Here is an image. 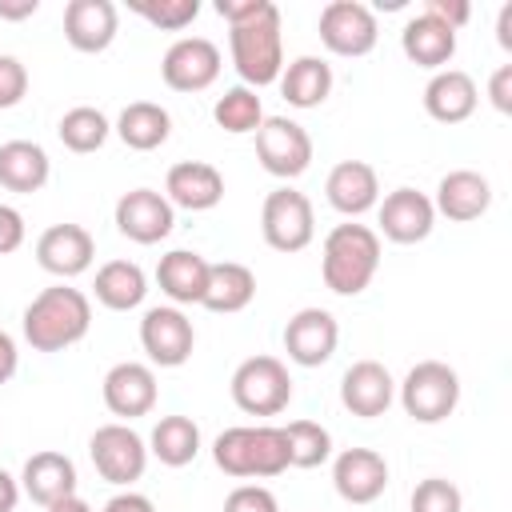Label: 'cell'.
<instances>
[{"mask_svg":"<svg viewBox=\"0 0 512 512\" xmlns=\"http://www.w3.org/2000/svg\"><path fill=\"white\" fill-rule=\"evenodd\" d=\"M16 368H20V352H16V340L0 328V384H8L12 376H16Z\"/></svg>","mask_w":512,"mask_h":512,"instance_id":"bcb514c9","label":"cell"},{"mask_svg":"<svg viewBox=\"0 0 512 512\" xmlns=\"http://www.w3.org/2000/svg\"><path fill=\"white\" fill-rule=\"evenodd\" d=\"M400 48H404V56H408L412 64L440 72V68L456 56V32H452L448 24H440L436 16L420 12V16H412V20L404 24V32H400Z\"/></svg>","mask_w":512,"mask_h":512,"instance_id":"4316f807","label":"cell"},{"mask_svg":"<svg viewBox=\"0 0 512 512\" xmlns=\"http://www.w3.org/2000/svg\"><path fill=\"white\" fill-rule=\"evenodd\" d=\"M20 492L40 508L76 496V464L64 452H32L20 468Z\"/></svg>","mask_w":512,"mask_h":512,"instance_id":"603a6c76","label":"cell"},{"mask_svg":"<svg viewBox=\"0 0 512 512\" xmlns=\"http://www.w3.org/2000/svg\"><path fill=\"white\" fill-rule=\"evenodd\" d=\"M92 292H96V300H100L104 308H112V312H132V308H140L144 296H148V276H144V268L132 264V260H108V264L96 272Z\"/></svg>","mask_w":512,"mask_h":512,"instance_id":"4dcf8cb0","label":"cell"},{"mask_svg":"<svg viewBox=\"0 0 512 512\" xmlns=\"http://www.w3.org/2000/svg\"><path fill=\"white\" fill-rule=\"evenodd\" d=\"M176 224V208L156 188H132L116 200V228L132 244H160Z\"/></svg>","mask_w":512,"mask_h":512,"instance_id":"5bb4252c","label":"cell"},{"mask_svg":"<svg viewBox=\"0 0 512 512\" xmlns=\"http://www.w3.org/2000/svg\"><path fill=\"white\" fill-rule=\"evenodd\" d=\"M268 4H272V0H216V12H220V16L228 20V28H232V24H244V20L260 16Z\"/></svg>","mask_w":512,"mask_h":512,"instance_id":"7bdbcfd3","label":"cell"},{"mask_svg":"<svg viewBox=\"0 0 512 512\" xmlns=\"http://www.w3.org/2000/svg\"><path fill=\"white\" fill-rule=\"evenodd\" d=\"M24 92H28V68L16 56L0 52V108H16Z\"/></svg>","mask_w":512,"mask_h":512,"instance_id":"ab89813d","label":"cell"},{"mask_svg":"<svg viewBox=\"0 0 512 512\" xmlns=\"http://www.w3.org/2000/svg\"><path fill=\"white\" fill-rule=\"evenodd\" d=\"M400 404L416 424H440L460 404V376L444 360H420L400 380Z\"/></svg>","mask_w":512,"mask_h":512,"instance_id":"5b68a950","label":"cell"},{"mask_svg":"<svg viewBox=\"0 0 512 512\" xmlns=\"http://www.w3.org/2000/svg\"><path fill=\"white\" fill-rule=\"evenodd\" d=\"M232 400L248 416H276L292 400V376L276 356H248L232 372Z\"/></svg>","mask_w":512,"mask_h":512,"instance_id":"8992f818","label":"cell"},{"mask_svg":"<svg viewBox=\"0 0 512 512\" xmlns=\"http://www.w3.org/2000/svg\"><path fill=\"white\" fill-rule=\"evenodd\" d=\"M92 256H96V240L80 224H52L36 240V264L44 272L60 276V280H72V276L88 272Z\"/></svg>","mask_w":512,"mask_h":512,"instance_id":"2e32d148","label":"cell"},{"mask_svg":"<svg viewBox=\"0 0 512 512\" xmlns=\"http://www.w3.org/2000/svg\"><path fill=\"white\" fill-rule=\"evenodd\" d=\"M288 436V456H292V468H320L328 456H332V436L324 424L316 420H292L284 428Z\"/></svg>","mask_w":512,"mask_h":512,"instance_id":"d590c367","label":"cell"},{"mask_svg":"<svg viewBox=\"0 0 512 512\" xmlns=\"http://www.w3.org/2000/svg\"><path fill=\"white\" fill-rule=\"evenodd\" d=\"M496 40L500 48H512V4L500 8V20H496Z\"/></svg>","mask_w":512,"mask_h":512,"instance_id":"681fc988","label":"cell"},{"mask_svg":"<svg viewBox=\"0 0 512 512\" xmlns=\"http://www.w3.org/2000/svg\"><path fill=\"white\" fill-rule=\"evenodd\" d=\"M332 92V64L320 56H296L280 72V96L292 108H320Z\"/></svg>","mask_w":512,"mask_h":512,"instance_id":"f546056e","label":"cell"},{"mask_svg":"<svg viewBox=\"0 0 512 512\" xmlns=\"http://www.w3.org/2000/svg\"><path fill=\"white\" fill-rule=\"evenodd\" d=\"M488 96L496 112H512V64H500L488 80Z\"/></svg>","mask_w":512,"mask_h":512,"instance_id":"ee69618b","label":"cell"},{"mask_svg":"<svg viewBox=\"0 0 512 512\" xmlns=\"http://www.w3.org/2000/svg\"><path fill=\"white\" fill-rule=\"evenodd\" d=\"M24 244V216L12 204H0V256L16 252Z\"/></svg>","mask_w":512,"mask_h":512,"instance_id":"b9f144b4","label":"cell"},{"mask_svg":"<svg viewBox=\"0 0 512 512\" xmlns=\"http://www.w3.org/2000/svg\"><path fill=\"white\" fill-rule=\"evenodd\" d=\"M256 160L264 172L296 180L312 164V136L288 116H264V124L256 128Z\"/></svg>","mask_w":512,"mask_h":512,"instance_id":"9c48e42d","label":"cell"},{"mask_svg":"<svg viewBox=\"0 0 512 512\" xmlns=\"http://www.w3.org/2000/svg\"><path fill=\"white\" fill-rule=\"evenodd\" d=\"M52 176V164H48V152L32 140H8L0 144V184L8 192H40Z\"/></svg>","mask_w":512,"mask_h":512,"instance_id":"83f0119b","label":"cell"},{"mask_svg":"<svg viewBox=\"0 0 512 512\" xmlns=\"http://www.w3.org/2000/svg\"><path fill=\"white\" fill-rule=\"evenodd\" d=\"M488 204H492V184H488V176H480V172H472V168L448 172V176L436 184V200H432V208H436L440 216L456 220V224L480 220V216L488 212Z\"/></svg>","mask_w":512,"mask_h":512,"instance_id":"d4e9b609","label":"cell"},{"mask_svg":"<svg viewBox=\"0 0 512 512\" xmlns=\"http://www.w3.org/2000/svg\"><path fill=\"white\" fill-rule=\"evenodd\" d=\"M392 400H396V380L380 360H356L340 380V404L360 420L384 416Z\"/></svg>","mask_w":512,"mask_h":512,"instance_id":"ac0fdd59","label":"cell"},{"mask_svg":"<svg viewBox=\"0 0 512 512\" xmlns=\"http://www.w3.org/2000/svg\"><path fill=\"white\" fill-rule=\"evenodd\" d=\"M108 132H112L108 116H104L100 108H88V104H80V108H68V112L60 116V124H56V136H60V144H64L68 152H80V156H88V152L104 148Z\"/></svg>","mask_w":512,"mask_h":512,"instance_id":"836d02e7","label":"cell"},{"mask_svg":"<svg viewBox=\"0 0 512 512\" xmlns=\"http://www.w3.org/2000/svg\"><path fill=\"white\" fill-rule=\"evenodd\" d=\"M256 296V276L248 264H236V260H220V264H208V288H204V308L208 312H220V316H232L240 308H248Z\"/></svg>","mask_w":512,"mask_h":512,"instance_id":"f1b7e54d","label":"cell"},{"mask_svg":"<svg viewBox=\"0 0 512 512\" xmlns=\"http://www.w3.org/2000/svg\"><path fill=\"white\" fill-rule=\"evenodd\" d=\"M464 508V496L452 480L444 476H428L412 488V500H408V512H460Z\"/></svg>","mask_w":512,"mask_h":512,"instance_id":"74e56055","label":"cell"},{"mask_svg":"<svg viewBox=\"0 0 512 512\" xmlns=\"http://www.w3.org/2000/svg\"><path fill=\"white\" fill-rule=\"evenodd\" d=\"M128 8L160 32H180L200 16V0H132Z\"/></svg>","mask_w":512,"mask_h":512,"instance_id":"8d00e7d4","label":"cell"},{"mask_svg":"<svg viewBox=\"0 0 512 512\" xmlns=\"http://www.w3.org/2000/svg\"><path fill=\"white\" fill-rule=\"evenodd\" d=\"M480 104L476 80L460 68H440L428 84H424V112L440 124H464Z\"/></svg>","mask_w":512,"mask_h":512,"instance_id":"cb8c5ba5","label":"cell"},{"mask_svg":"<svg viewBox=\"0 0 512 512\" xmlns=\"http://www.w3.org/2000/svg\"><path fill=\"white\" fill-rule=\"evenodd\" d=\"M324 196L328 204L340 212V216H364L368 208L380 204V180H376V168L364 164V160H340L328 180H324Z\"/></svg>","mask_w":512,"mask_h":512,"instance_id":"7402d4cb","label":"cell"},{"mask_svg":"<svg viewBox=\"0 0 512 512\" xmlns=\"http://www.w3.org/2000/svg\"><path fill=\"white\" fill-rule=\"evenodd\" d=\"M40 0H0V20H28L36 16Z\"/></svg>","mask_w":512,"mask_h":512,"instance_id":"c3c4849f","label":"cell"},{"mask_svg":"<svg viewBox=\"0 0 512 512\" xmlns=\"http://www.w3.org/2000/svg\"><path fill=\"white\" fill-rule=\"evenodd\" d=\"M380 268V232L368 224H336L320 248V276L336 296H360Z\"/></svg>","mask_w":512,"mask_h":512,"instance_id":"3957f363","label":"cell"},{"mask_svg":"<svg viewBox=\"0 0 512 512\" xmlns=\"http://www.w3.org/2000/svg\"><path fill=\"white\" fill-rule=\"evenodd\" d=\"M104 404L120 420L148 416L156 408V372L140 360H120L104 372Z\"/></svg>","mask_w":512,"mask_h":512,"instance_id":"e0dca14e","label":"cell"},{"mask_svg":"<svg viewBox=\"0 0 512 512\" xmlns=\"http://www.w3.org/2000/svg\"><path fill=\"white\" fill-rule=\"evenodd\" d=\"M340 344V324L328 308H300L284 324V352L300 368H320L332 360Z\"/></svg>","mask_w":512,"mask_h":512,"instance_id":"4fadbf2b","label":"cell"},{"mask_svg":"<svg viewBox=\"0 0 512 512\" xmlns=\"http://www.w3.org/2000/svg\"><path fill=\"white\" fill-rule=\"evenodd\" d=\"M100 512H156V504L144 496V492H132V488H124V492H116Z\"/></svg>","mask_w":512,"mask_h":512,"instance_id":"f6af8a7d","label":"cell"},{"mask_svg":"<svg viewBox=\"0 0 512 512\" xmlns=\"http://www.w3.org/2000/svg\"><path fill=\"white\" fill-rule=\"evenodd\" d=\"M212 120H216L224 132H232V136H244V132H256V128L264 124V104H260L256 88L236 84V88H228V92L212 104Z\"/></svg>","mask_w":512,"mask_h":512,"instance_id":"e575fe53","label":"cell"},{"mask_svg":"<svg viewBox=\"0 0 512 512\" xmlns=\"http://www.w3.org/2000/svg\"><path fill=\"white\" fill-rule=\"evenodd\" d=\"M168 132H172V116H168V108H160V104H152V100H136V104H128V108L116 116V136H120L132 152H152V148H160V144L168 140Z\"/></svg>","mask_w":512,"mask_h":512,"instance_id":"1f68e13d","label":"cell"},{"mask_svg":"<svg viewBox=\"0 0 512 512\" xmlns=\"http://www.w3.org/2000/svg\"><path fill=\"white\" fill-rule=\"evenodd\" d=\"M120 12L112 0H68L64 4V40L76 52H104L116 40Z\"/></svg>","mask_w":512,"mask_h":512,"instance_id":"ffe728a7","label":"cell"},{"mask_svg":"<svg viewBox=\"0 0 512 512\" xmlns=\"http://www.w3.org/2000/svg\"><path fill=\"white\" fill-rule=\"evenodd\" d=\"M332 488L348 504H372L388 488V460L372 448H344L332 460Z\"/></svg>","mask_w":512,"mask_h":512,"instance_id":"9a60e30c","label":"cell"},{"mask_svg":"<svg viewBox=\"0 0 512 512\" xmlns=\"http://www.w3.org/2000/svg\"><path fill=\"white\" fill-rule=\"evenodd\" d=\"M140 344L148 352L152 364L160 368H180L192 348H196V328L192 320L176 308V304H160V308H148L144 320H140Z\"/></svg>","mask_w":512,"mask_h":512,"instance_id":"7c38bea8","label":"cell"},{"mask_svg":"<svg viewBox=\"0 0 512 512\" xmlns=\"http://www.w3.org/2000/svg\"><path fill=\"white\" fill-rule=\"evenodd\" d=\"M164 196H168L172 208L208 212V208H216L224 200V176L204 160H180V164L168 168Z\"/></svg>","mask_w":512,"mask_h":512,"instance_id":"44dd1931","label":"cell"},{"mask_svg":"<svg viewBox=\"0 0 512 512\" xmlns=\"http://www.w3.org/2000/svg\"><path fill=\"white\" fill-rule=\"evenodd\" d=\"M24 340L36 352H64L80 344L92 328V300L72 284H52L24 308Z\"/></svg>","mask_w":512,"mask_h":512,"instance_id":"6da1fadb","label":"cell"},{"mask_svg":"<svg viewBox=\"0 0 512 512\" xmlns=\"http://www.w3.org/2000/svg\"><path fill=\"white\" fill-rule=\"evenodd\" d=\"M156 284L160 292L180 308V304H200L208 288V260L188 248H172L156 264Z\"/></svg>","mask_w":512,"mask_h":512,"instance_id":"484cf974","label":"cell"},{"mask_svg":"<svg viewBox=\"0 0 512 512\" xmlns=\"http://www.w3.org/2000/svg\"><path fill=\"white\" fill-rule=\"evenodd\" d=\"M424 12L436 16L440 24H448L452 32H460L472 20V4L468 0H424Z\"/></svg>","mask_w":512,"mask_h":512,"instance_id":"60d3db41","label":"cell"},{"mask_svg":"<svg viewBox=\"0 0 512 512\" xmlns=\"http://www.w3.org/2000/svg\"><path fill=\"white\" fill-rule=\"evenodd\" d=\"M88 456L96 472L116 488H132L148 468V444L128 424H100L88 440Z\"/></svg>","mask_w":512,"mask_h":512,"instance_id":"ba28073f","label":"cell"},{"mask_svg":"<svg viewBox=\"0 0 512 512\" xmlns=\"http://www.w3.org/2000/svg\"><path fill=\"white\" fill-rule=\"evenodd\" d=\"M16 504H20V480L0 468V512H16Z\"/></svg>","mask_w":512,"mask_h":512,"instance_id":"7dc6e473","label":"cell"},{"mask_svg":"<svg viewBox=\"0 0 512 512\" xmlns=\"http://www.w3.org/2000/svg\"><path fill=\"white\" fill-rule=\"evenodd\" d=\"M212 460L224 476H236V480H268V476H280L292 468L288 436H284V428H272V424L224 428L212 440Z\"/></svg>","mask_w":512,"mask_h":512,"instance_id":"7a4b0ae2","label":"cell"},{"mask_svg":"<svg viewBox=\"0 0 512 512\" xmlns=\"http://www.w3.org/2000/svg\"><path fill=\"white\" fill-rule=\"evenodd\" d=\"M436 224V208L420 188H392L380 200V232L392 244H420Z\"/></svg>","mask_w":512,"mask_h":512,"instance_id":"d6986e66","label":"cell"},{"mask_svg":"<svg viewBox=\"0 0 512 512\" xmlns=\"http://www.w3.org/2000/svg\"><path fill=\"white\" fill-rule=\"evenodd\" d=\"M260 232H264L268 248H276V252H304L316 236L312 200L288 184L272 188L264 196V208H260Z\"/></svg>","mask_w":512,"mask_h":512,"instance_id":"52a82bcc","label":"cell"},{"mask_svg":"<svg viewBox=\"0 0 512 512\" xmlns=\"http://www.w3.org/2000/svg\"><path fill=\"white\" fill-rule=\"evenodd\" d=\"M148 452L168 464V468H184L200 456V428L192 416H160L152 436H148Z\"/></svg>","mask_w":512,"mask_h":512,"instance_id":"d6a6232c","label":"cell"},{"mask_svg":"<svg viewBox=\"0 0 512 512\" xmlns=\"http://www.w3.org/2000/svg\"><path fill=\"white\" fill-rule=\"evenodd\" d=\"M232 64L244 88H268L284 72V36H280V8L268 4L260 16L228 28Z\"/></svg>","mask_w":512,"mask_h":512,"instance_id":"277c9868","label":"cell"},{"mask_svg":"<svg viewBox=\"0 0 512 512\" xmlns=\"http://www.w3.org/2000/svg\"><path fill=\"white\" fill-rule=\"evenodd\" d=\"M44 512H92V504H88V500H80V496H64V500L48 504Z\"/></svg>","mask_w":512,"mask_h":512,"instance_id":"f907efd6","label":"cell"},{"mask_svg":"<svg viewBox=\"0 0 512 512\" xmlns=\"http://www.w3.org/2000/svg\"><path fill=\"white\" fill-rule=\"evenodd\" d=\"M320 40L332 56H368L380 40L376 12L360 0H332L320 8Z\"/></svg>","mask_w":512,"mask_h":512,"instance_id":"30bf717a","label":"cell"},{"mask_svg":"<svg viewBox=\"0 0 512 512\" xmlns=\"http://www.w3.org/2000/svg\"><path fill=\"white\" fill-rule=\"evenodd\" d=\"M220 48L208 36H180L164 60H160V76L172 92H204L216 84L220 76Z\"/></svg>","mask_w":512,"mask_h":512,"instance_id":"8fae6325","label":"cell"},{"mask_svg":"<svg viewBox=\"0 0 512 512\" xmlns=\"http://www.w3.org/2000/svg\"><path fill=\"white\" fill-rule=\"evenodd\" d=\"M224 512H280V504L264 484H240L224 496Z\"/></svg>","mask_w":512,"mask_h":512,"instance_id":"f35d334b","label":"cell"}]
</instances>
